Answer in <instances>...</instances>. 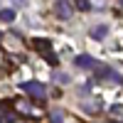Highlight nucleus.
<instances>
[{"instance_id":"2eb2a0df","label":"nucleus","mask_w":123,"mask_h":123,"mask_svg":"<svg viewBox=\"0 0 123 123\" xmlns=\"http://www.w3.org/2000/svg\"><path fill=\"white\" fill-rule=\"evenodd\" d=\"M121 5H123V0H121Z\"/></svg>"},{"instance_id":"f257e3e1","label":"nucleus","mask_w":123,"mask_h":123,"mask_svg":"<svg viewBox=\"0 0 123 123\" xmlns=\"http://www.w3.org/2000/svg\"><path fill=\"white\" fill-rule=\"evenodd\" d=\"M20 91H25L27 96H32L37 101L47 96V89H44V84H39V81H22V84H20Z\"/></svg>"},{"instance_id":"1a4fd4ad","label":"nucleus","mask_w":123,"mask_h":123,"mask_svg":"<svg viewBox=\"0 0 123 123\" xmlns=\"http://www.w3.org/2000/svg\"><path fill=\"white\" fill-rule=\"evenodd\" d=\"M42 57H44V59H47V62H49V64H52V67H57V64H59V57H57V54L52 52V49H49V52H44Z\"/></svg>"},{"instance_id":"9d476101","label":"nucleus","mask_w":123,"mask_h":123,"mask_svg":"<svg viewBox=\"0 0 123 123\" xmlns=\"http://www.w3.org/2000/svg\"><path fill=\"white\" fill-rule=\"evenodd\" d=\"M64 116L67 113H62V111H52V113H49V121L52 123H64Z\"/></svg>"},{"instance_id":"7ed1b4c3","label":"nucleus","mask_w":123,"mask_h":123,"mask_svg":"<svg viewBox=\"0 0 123 123\" xmlns=\"http://www.w3.org/2000/svg\"><path fill=\"white\" fill-rule=\"evenodd\" d=\"M76 67H81V69H98L101 64L94 59V57H89V54H81V57H76Z\"/></svg>"},{"instance_id":"9b49d317","label":"nucleus","mask_w":123,"mask_h":123,"mask_svg":"<svg viewBox=\"0 0 123 123\" xmlns=\"http://www.w3.org/2000/svg\"><path fill=\"white\" fill-rule=\"evenodd\" d=\"M74 3H76L79 10H84V12H86V10H91V0H74Z\"/></svg>"},{"instance_id":"20e7f679","label":"nucleus","mask_w":123,"mask_h":123,"mask_svg":"<svg viewBox=\"0 0 123 123\" xmlns=\"http://www.w3.org/2000/svg\"><path fill=\"white\" fill-rule=\"evenodd\" d=\"M15 108L20 111V113H30V118H39V116H37V111L30 106L27 101H22V98H17V101H15Z\"/></svg>"},{"instance_id":"f03ea898","label":"nucleus","mask_w":123,"mask_h":123,"mask_svg":"<svg viewBox=\"0 0 123 123\" xmlns=\"http://www.w3.org/2000/svg\"><path fill=\"white\" fill-rule=\"evenodd\" d=\"M54 15L59 20H69L74 15V7H71V3H67V0H57L54 3Z\"/></svg>"},{"instance_id":"f8f14e48","label":"nucleus","mask_w":123,"mask_h":123,"mask_svg":"<svg viewBox=\"0 0 123 123\" xmlns=\"http://www.w3.org/2000/svg\"><path fill=\"white\" fill-rule=\"evenodd\" d=\"M57 81H59V84H69V76H67V74H59Z\"/></svg>"},{"instance_id":"39448f33","label":"nucleus","mask_w":123,"mask_h":123,"mask_svg":"<svg viewBox=\"0 0 123 123\" xmlns=\"http://www.w3.org/2000/svg\"><path fill=\"white\" fill-rule=\"evenodd\" d=\"M94 39H104L106 35H108V27L106 25H96V27H91V32H89Z\"/></svg>"},{"instance_id":"423d86ee","label":"nucleus","mask_w":123,"mask_h":123,"mask_svg":"<svg viewBox=\"0 0 123 123\" xmlns=\"http://www.w3.org/2000/svg\"><path fill=\"white\" fill-rule=\"evenodd\" d=\"M32 47L35 49H39V52H49V49H52V42H49V39H32Z\"/></svg>"},{"instance_id":"0eeeda50","label":"nucleus","mask_w":123,"mask_h":123,"mask_svg":"<svg viewBox=\"0 0 123 123\" xmlns=\"http://www.w3.org/2000/svg\"><path fill=\"white\" fill-rule=\"evenodd\" d=\"M15 17H17V15H15L12 7H3V10H0V20H3V22H12Z\"/></svg>"},{"instance_id":"dca6fc26","label":"nucleus","mask_w":123,"mask_h":123,"mask_svg":"<svg viewBox=\"0 0 123 123\" xmlns=\"http://www.w3.org/2000/svg\"><path fill=\"white\" fill-rule=\"evenodd\" d=\"M0 37H3V35H0Z\"/></svg>"},{"instance_id":"6e6552de","label":"nucleus","mask_w":123,"mask_h":123,"mask_svg":"<svg viewBox=\"0 0 123 123\" xmlns=\"http://www.w3.org/2000/svg\"><path fill=\"white\" fill-rule=\"evenodd\" d=\"M81 108L89 111V113H94V111H98V104L96 101H81Z\"/></svg>"},{"instance_id":"ddd939ff","label":"nucleus","mask_w":123,"mask_h":123,"mask_svg":"<svg viewBox=\"0 0 123 123\" xmlns=\"http://www.w3.org/2000/svg\"><path fill=\"white\" fill-rule=\"evenodd\" d=\"M111 113H116V116H121V113H123V106H111Z\"/></svg>"},{"instance_id":"4468645a","label":"nucleus","mask_w":123,"mask_h":123,"mask_svg":"<svg viewBox=\"0 0 123 123\" xmlns=\"http://www.w3.org/2000/svg\"><path fill=\"white\" fill-rule=\"evenodd\" d=\"M15 3H27V0H15Z\"/></svg>"}]
</instances>
